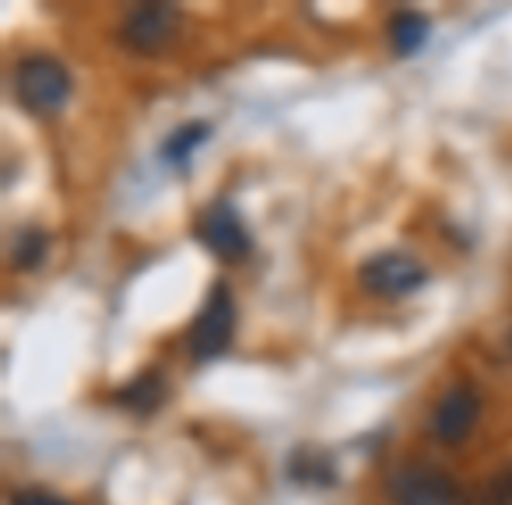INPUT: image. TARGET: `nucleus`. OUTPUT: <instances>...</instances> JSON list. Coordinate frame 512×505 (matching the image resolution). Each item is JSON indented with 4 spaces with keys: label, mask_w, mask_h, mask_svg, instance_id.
Wrapping results in <instances>:
<instances>
[{
    "label": "nucleus",
    "mask_w": 512,
    "mask_h": 505,
    "mask_svg": "<svg viewBox=\"0 0 512 505\" xmlns=\"http://www.w3.org/2000/svg\"><path fill=\"white\" fill-rule=\"evenodd\" d=\"M46 253H50V235L36 225L22 228V232L11 239V267H15V271H36L46 260Z\"/></svg>",
    "instance_id": "11"
},
{
    "label": "nucleus",
    "mask_w": 512,
    "mask_h": 505,
    "mask_svg": "<svg viewBox=\"0 0 512 505\" xmlns=\"http://www.w3.org/2000/svg\"><path fill=\"white\" fill-rule=\"evenodd\" d=\"M193 235L200 239V246H207L218 260H242L253 249V235H249L242 214L235 211L228 200H218L207 211H200V218L193 221Z\"/></svg>",
    "instance_id": "6"
},
{
    "label": "nucleus",
    "mask_w": 512,
    "mask_h": 505,
    "mask_svg": "<svg viewBox=\"0 0 512 505\" xmlns=\"http://www.w3.org/2000/svg\"><path fill=\"white\" fill-rule=\"evenodd\" d=\"M477 418H481V393L470 383H456L449 386L439 397V404L432 407V435L442 446H460L470 432H474Z\"/></svg>",
    "instance_id": "7"
},
{
    "label": "nucleus",
    "mask_w": 512,
    "mask_h": 505,
    "mask_svg": "<svg viewBox=\"0 0 512 505\" xmlns=\"http://www.w3.org/2000/svg\"><path fill=\"white\" fill-rule=\"evenodd\" d=\"M162 400H165V379L158 376V372H141L137 379H130L127 386L116 390V404L127 407V411H134V414H141V418L151 411H158Z\"/></svg>",
    "instance_id": "8"
},
{
    "label": "nucleus",
    "mask_w": 512,
    "mask_h": 505,
    "mask_svg": "<svg viewBox=\"0 0 512 505\" xmlns=\"http://www.w3.org/2000/svg\"><path fill=\"white\" fill-rule=\"evenodd\" d=\"M207 137H211V123H204V120H200V123H183L179 130H172V134L165 137V144H162L165 165L186 172V165H190V155L207 141Z\"/></svg>",
    "instance_id": "10"
},
{
    "label": "nucleus",
    "mask_w": 512,
    "mask_h": 505,
    "mask_svg": "<svg viewBox=\"0 0 512 505\" xmlns=\"http://www.w3.org/2000/svg\"><path fill=\"white\" fill-rule=\"evenodd\" d=\"M432 36V22L421 11H397L390 18V46L400 57H414Z\"/></svg>",
    "instance_id": "9"
},
{
    "label": "nucleus",
    "mask_w": 512,
    "mask_h": 505,
    "mask_svg": "<svg viewBox=\"0 0 512 505\" xmlns=\"http://www.w3.org/2000/svg\"><path fill=\"white\" fill-rule=\"evenodd\" d=\"M11 88H15V99L25 113L57 116V113H64V106L71 102L74 78L57 57H50V53H29V57H22L15 64Z\"/></svg>",
    "instance_id": "1"
},
{
    "label": "nucleus",
    "mask_w": 512,
    "mask_h": 505,
    "mask_svg": "<svg viewBox=\"0 0 512 505\" xmlns=\"http://www.w3.org/2000/svg\"><path fill=\"white\" fill-rule=\"evenodd\" d=\"M393 505H474L460 481L428 460L400 463L386 481Z\"/></svg>",
    "instance_id": "2"
},
{
    "label": "nucleus",
    "mask_w": 512,
    "mask_h": 505,
    "mask_svg": "<svg viewBox=\"0 0 512 505\" xmlns=\"http://www.w3.org/2000/svg\"><path fill=\"white\" fill-rule=\"evenodd\" d=\"M232 337H235V295L225 281H214L211 292L200 302L197 316H193L186 344H190V355L197 362H214V358H221L232 348Z\"/></svg>",
    "instance_id": "3"
},
{
    "label": "nucleus",
    "mask_w": 512,
    "mask_h": 505,
    "mask_svg": "<svg viewBox=\"0 0 512 505\" xmlns=\"http://www.w3.org/2000/svg\"><path fill=\"white\" fill-rule=\"evenodd\" d=\"M358 281H362L365 292L379 295V299H404V295H414L418 288H425L428 271L421 267V260L407 257L400 249H386V253H376L362 264L358 271Z\"/></svg>",
    "instance_id": "5"
},
{
    "label": "nucleus",
    "mask_w": 512,
    "mask_h": 505,
    "mask_svg": "<svg viewBox=\"0 0 512 505\" xmlns=\"http://www.w3.org/2000/svg\"><path fill=\"white\" fill-rule=\"evenodd\" d=\"M481 505H512V463L509 467H498L495 474L488 477Z\"/></svg>",
    "instance_id": "12"
},
{
    "label": "nucleus",
    "mask_w": 512,
    "mask_h": 505,
    "mask_svg": "<svg viewBox=\"0 0 512 505\" xmlns=\"http://www.w3.org/2000/svg\"><path fill=\"white\" fill-rule=\"evenodd\" d=\"M11 505H67L64 498L50 495V491H39V488H25L11 498Z\"/></svg>",
    "instance_id": "13"
},
{
    "label": "nucleus",
    "mask_w": 512,
    "mask_h": 505,
    "mask_svg": "<svg viewBox=\"0 0 512 505\" xmlns=\"http://www.w3.org/2000/svg\"><path fill=\"white\" fill-rule=\"evenodd\" d=\"M179 22H183V15L176 4H134L120 18L116 36L130 53L151 57V53H162L179 36Z\"/></svg>",
    "instance_id": "4"
}]
</instances>
